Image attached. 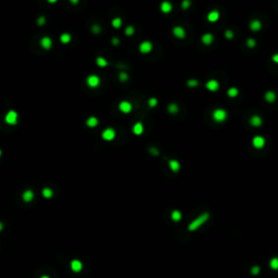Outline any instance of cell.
<instances>
[{
	"mask_svg": "<svg viewBox=\"0 0 278 278\" xmlns=\"http://www.w3.org/2000/svg\"><path fill=\"white\" fill-rule=\"evenodd\" d=\"M208 219H210V214H208V212L202 213L201 215H199L198 217H196V219L188 225L187 227L188 230H189V231H196V230H198L200 227H202L205 223L208 222Z\"/></svg>",
	"mask_w": 278,
	"mask_h": 278,
	"instance_id": "obj_1",
	"label": "cell"
},
{
	"mask_svg": "<svg viewBox=\"0 0 278 278\" xmlns=\"http://www.w3.org/2000/svg\"><path fill=\"white\" fill-rule=\"evenodd\" d=\"M238 95H239V90L236 87H230L229 89L227 90V96L229 98H236Z\"/></svg>",
	"mask_w": 278,
	"mask_h": 278,
	"instance_id": "obj_25",
	"label": "cell"
},
{
	"mask_svg": "<svg viewBox=\"0 0 278 278\" xmlns=\"http://www.w3.org/2000/svg\"><path fill=\"white\" fill-rule=\"evenodd\" d=\"M246 45H247L248 48H254L257 46V40L254 38H248L247 42H246Z\"/></svg>",
	"mask_w": 278,
	"mask_h": 278,
	"instance_id": "obj_33",
	"label": "cell"
},
{
	"mask_svg": "<svg viewBox=\"0 0 278 278\" xmlns=\"http://www.w3.org/2000/svg\"><path fill=\"white\" fill-rule=\"evenodd\" d=\"M249 28H250V31L252 32H259L262 28V23H261L260 20H252V21L250 22V24H249Z\"/></svg>",
	"mask_w": 278,
	"mask_h": 278,
	"instance_id": "obj_19",
	"label": "cell"
},
{
	"mask_svg": "<svg viewBox=\"0 0 278 278\" xmlns=\"http://www.w3.org/2000/svg\"><path fill=\"white\" fill-rule=\"evenodd\" d=\"M190 6H191V2L189 1V0H184V1L181 2V9H183V10H187V9H189Z\"/></svg>",
	"mask_w": 278,
	"mask_h": 278,
	"instance_id": "obj_37",
	"label": "cell"
},
{
	"mask_svg": "<svg viewBox=\"0 0 278 278\" xmlns=\"http://www.w3.org/2000/svg\"><path fill=\"white\" fill-rule=\"evenodd\" d=\"M212 118L216 123H223V122H225L226 118H227V112H226L224 109H221V108L215 109L212 113Z\"/></svg>",
	"mask_w": 278,
	"mask_h": 278,
	"instance_id": "obj_2",
	"label": "cell"
},
{
	"mask_svg": "<svg viewBox=\"0 0 278 278\" xmlns=\"http://www.w3.org/2000/svg\"><path fill=\"white\" fill-rule=\"evenodd\" d=\"M71 269L74 273H80L83 269V263L80 260H73L71 262Z\"/></svg>",
	"mask_w": 278,
	"mask_h": 278,
	"instance_id": "obj_17",
	"label": "cell"
},
{
	"mask_svg": "<svg viewBox=\"0 0 278 278\" xmlns=\"http://www.w3.org/2000/svg\"><path fill=\"white\" fill-rule=\"evenodd\" d=\"M269 267L273 271H278V257H272L269 261Z\"/></svg>",
	"mask_w": 278,
	"mask_h": 278,
	"instance_id": "obj_27",
	"label": "cell"
},
{
	"mask_svg": "<svg viewBox=\"0 0 278 278\" xmlns=\"http://www.w3.org/2000/svg\"><path fill=\"white\" fill-rule=\"evenodd\" d=\"M249 123H250V125L253 126V127H260V126L263 124V120H262V118H261L260 115H253V116H251Z\"/></svg>",
	"mask_w": 278,
	"mask_h": 278,
	"instance_id": "obj_14",
	"label": "cell"
},
{
	"mask_svg": "<svg viewBox=\"0 0 278 278\" xmlns=\"http://www.w3.org/2000/svg\"><path fill=\"white\" fill-rule=\"evenodd\" d=\"M40 278H49L48 276H42V277H40Z\"/></svg>",
	"mask_w": 278,
	"mask_h": 278,
	"instance_id": "obj_45",
	"label": "cell"
},
{
	"mask_svg": "<svg viewBox=\"0 0 278 278\" xmlns=\"http://www.w3.org/2000/svg\"><path fill=\"white\" fill-rule=\"evenodd\" d=\"M86 83L88 86L90 87V88H97V87L100 85L101 80H100V77L98 76V75H96V74H91V75H89V76L87 77Z\"/></svg>",
	"mask_w": 278,
	"mask_h": 278,
	"instance_id": "obj_5",
	"label": "cell"
},
{
	"mask_svg": "<svg viewBox=\"0 0 278 278\" xmlns=\"http://www.w3.org/2000/svg\"><path fill=\"white\" fill-rule=\"evenodd\" d=\"M132 130H133V134H134V135L140 136L143 133V130H145V126H143V124L141 123V122H137L136 124H134Z\"/></svg>",
	"mask_w": 278,
	"mask_h": 278,
	"instance_id": "obj_12",
	"label": "cell"
},
{
	"mask_svg": "<svg viewBox=\"0 0 278 278\" xmlns=\"http://www.w3.org/2000/svg\"><path fill=\"white\" fill-rule=\"evenodd\" d=\"M118 80H121V82L128 80V74L126 73V72H121V73L118 74Z\"/></svg>",
	"mask_w": 278,
	"mask_h": 278,
	"instance_id": "obj_36",
	"label": "cell"
},
{
	"mask_svg": "<svg viewBox=\"0 0 278 278\" xmlns=\"http://www.w3.org/2000/svg\"><path fill=\"white\" fill-rule=\"evenodd\" d=\"M42 193L46 199H50L52 198V196H53V191H52V189H50V188H44Z\"/></svg>",
	"mask_w": 278,
	"mask_h": 278,
	"instance_id": "obj_29",
	"label": "cell"
},
{
	"mask_svg": "<svg viewBox=\"0 0 278 278\" xmlns=\"http://www.w3.org/2000/svg\"><path fill=\"white\" fill-rule=\"evenodd\" d=\"M276 98H277L276 92L273 90H267L264 94V99L266 102H268V103H274L275 101H276Z\"/></svg>",
	"mask_w": 278,
	"mask_h": 278,
	"instance_id": "obj_16",
	"label": "cell"
},
{
	"mask_svg": "<svg viewBox=\"0 0 278 278\" xmlns=\"http://www.w3.org/2000/svg\"><path fill=\"white\" fill-rule=\"evenodd\" d=\"M122 19L121 17H115V19H113L112 20V22H111V24H112V26L114 28H120L122 26Z\"/></svg>",
	"mask_w": 278,
	"mask_h": 278,
	"instance_id": "obj_30",
	"label": "cell"
},
{
	"mask_svg": "<svg viewBox=\"0 0 278 278\" xmlns=\"http://www.w3.org/2000/svg\"><path fill=\"white\" fill-rule=\"evenodd\" d=\"M111 42L113 46H118V45H120V39L116 38V37H114V38H112Z\"/></svg>",
	"mask_w": 278,
	"mask_h": 278,
	"instance_id": "obj_41",
	"label": "cell"
},
{
	"mask_svg": "<svg viewBox=\"0 0 278 278\" xmlns=\"http://www.w3.org/2000/svg\"><path fill=\"white\" fill-rule=\"evenodd\" d=\"M272 60H273V62L278 64V53H276V54H274V56L272 57Z\"/></svg>",
	"mask_w": 278,
	"mask_h": 278,
	"instance_id": "obj_43",
	"label": "cell"
},
{
	"mask_svg": "<svg viewBox=\"0 0 278 278\" xmlns=\"http://www.w3.org/2000/svg\"><path fill=\"white\" fill-rule=\"evenodd\" d=\"M96 63H97V65L100 66V67H105V66H108L109 64L108 61L104 59V58H102V57H98L97 59H96Z\"/></svg>",
	"mask_w": 278,
	"mask_h": 278,
	"instance_id": "obj_28",
	"label": "cell"
},
{
	"mask_svg": "<svg viewBox=\"0 0 278 278\" xmlns=\"http://www.w3.org/2000/svg\"><path fill=\"white\" fill-rule=\"evenodd\" d=\"M17 118H19V115L14 110H10V111L7 112V114L4 116V121L7 124L9 125H15L17 123Z\"/></svg>",
	"mask_w": 278,
	"mask_h": 278,
	"instance_id": "obj_3",
	"label": "cell"
},
{
	"mask_svg": "<svg viewBox=\"0 0 278 278\" xmlns=\"http://www.w3.org/2000/svg\"><path fill=\"white\" fill-rule=\"evenodd\" d=\"M98 124H99V121H98V118H96V116H90L89 118H87L86 125L88 126V127L94 128V127H96Z\"/></svg>",
	"mask_w": 278,
	"mask_h": 278,
	"instance_id": "obj_23",
	"label": "cell"
},
{
	"mask_svg": "<svg viewBox=\"0 0 278 278\" xmlns=\"http://www.w3.org/2000/svg\"><path fill=\"white\" fill-rule=\"evenodd\" d=\"M148 104H149L150 108H155L156 105H158V99L156 98H150L149 100H148Z\"/></svg>",
	"mask_w": 278,
	"mask_h": 278,
	"instance_id": "obj_34",
	"label": "cell"
},
{
	"mask_svg": "<svg viewBox=\"0 0 278 278\" xmlns=\"http://www.w3.org/2000/svg\"><path fill=\"white\" fill-rule=\"evenodd\" d=\"M1 154H2V151H1V149H0V156H1Z\"/></svg>",
	"mask_w": 278,
	"mask_h": 278,
	"instance_id": "obj_46",
	"label": "cell"
},
{
	"mask_svg": "<svg viewBox=\"0 0 278 278\" xmlns=\"http://www.w3.org/2000/svg\"><path fill=\"white\" fill-rule=\"evenodd\" d=\"M22 198H23V201L24 202H31L33 199H34V192L31 190V189H27L23 192L22 195Z\"/></svg>",
	"mask_w": 278,
	"mask_h": 278,
	"instance_id": "obj_20",
	"label": "cell"
},
{
	"mask_svg": "<svg viewBox=\"0 0 278 278\" xmlns=\"http://www.w3.org/2000/svg\"><path fill=\"white\" fill-rule=\"evenodd\" d=\"M206 20L211 23H215L219 20V12L217 10H212L210 11L206 15Z\"/></svg>",
	"mask_w": 278,
	"mask_h": 278,
	"instance_id": "obj_13",
	"label": "cell"
},
{
	"mask_svg": "<svg viewBox=\"0 0 278 278\" xmlns=\"http://www.w3.org/2000/svg\"><path fill=\"white\" fill-rule=\"evenodd\" d=\"M173 35L178 39H184L186 37V31L183 26H174Z\"/></svg>",
	"mask_w": 278,
	"mask_h": 278,
	"instance_id": "obj_10",
	"label": "cell"
},
{
	"mask_svg": "<svg viewBox=\"0 0 278 278\" xmlns=\"http://www.w3.org/2000/svg\"><path fill=\"white\" fill-rule=\"evenodd\" d=\"M214 42V36L211 33H204L201 37V42L204 46H211Z\"/></svg>",
	"mask_w": 278,
	"mask_h": 278,
	"instance_id": "obj_11",
	"label": "cell"
},
{
	"mask_svg": "<svg viewBox=\"0 0 278 278\" xmlns=\"http://www.w3.org/2000/svg\"><path fill=\"white\" fill-rule=\"evenodd\" d=\"M168 167L173 173H178L181 170V163L177 160H170L168 161Z\"/></svg>",
	"mask_w": 278,
	"mask_h": 278,
	"instance_id": "obj_18",
	"label": "cell"
},
{
	"mask_svg": "<svg viewBox=\"0 0 278 278\" xmlns=\"http://www.w3.org/2000/svg\"><path fill=\"white\" fill-rule=\"evenodd\" d=\"M71 39H72V36H71V34H69V33H64V34H62L60 36V40H61V42L64 44V45L69 44V42H71Z\"/></svg>",
	"mask_w": 278,
	"mask_h": 278,
	"instance_id": "obj_26",
	"label": "cell"
},
{
	"mask_svg": "<svg viewBox=\"0 0 278 278\" xmlns=\"http://www.w3.org/2000/svg\"><path fill=\"white\" fill-rule=\"evenodd\" d=\"M167 111H168L170 114L175 115L176 113H178V111H179V107H178L176 103H170L168 105H167Z\"/></svg>",
	"mask_w": 278,
	"mask_h": 278,
	"instance_id": "obj_24",
	"label": "cell"
},
{
	"mask_svg": "<svg viewBox=\"0 0 278 278\" xmlns=\"http://www.w3.org/2000/svg\"><path fill=\"white\" fill-rule=\"evenodd\" d=\"M91 31H92V33H94V34H99V33L101 32V27L98 24H95V25H92Z\"/></svg>",
	"mask_w": 278,
	"mask_h": 278,
	"instance_id": "obj_39",
	"label": "cell"
},
{
	"mask_svg": "<svg viewBox=\"0 0 278 278\" xmlns=\"http://www.w3.org/2000/svg\"><path fill=\"white\" fill-rule=\"evenodd\" d=\"M265 143H266V141H265V138L263 137V136H260V135H257L254 136L253 139H252V146L255 148V149H263L265 146Z\"/></svg>",
	"mask_w": 278,
	"mask_h": 278,
	"instance_id": "obj_6",
	"label": "cell"
},
{
	"mask_svg": "<svg viewBox=\"0 0 278 278\" xmlns=\"http://www.w3.org/2000/svg\"><path fill=\"white\" fill-rule=\"evenodd\" d=\"M40 46L44 49H50L52 46V40L50 37H44L40 39Z\"/></svg>",
	"mask_w": 278,
	"mask_h": 278,
	"instance_id": "obj_22",
	"label": "cell"
},
{
	"mask_svg": "<svg viewBox=\"0 0 278 278\" xmlns=\"http://www.w3.org/2000/svg\"><path fill=\"white\" fill-rule=\"evenodd\" d=\"M118 110L124 114H128L133 110V104L127 100H123L118 103Z\"/></svg>",
	"mask_w": 278,
	"mask_h": 278,
	"instance_id": "obj_7",
	"label": "cell"
},
{
	"mask_svg": "<svg viewBox=\"0 0 278 278\" xmlns=\"http://www.w3.org/2000/svg\"><path fill=\"white\" fill-rule=\"evenodd\" d=\"M181 217H183V214H181V212L179 210H173V211L171 212V219H172L173 222L175 223L179 222L181 219Z\"/></svg>",
	"mask_w": 278,
	"mask_h": 278,
	"instance_id": "obj_21",
	"label": "cell"
},
{
	"mask_svg": "<svg viewBox=\"0 0 278 278\" xmlns=\"http://www.w3.org/2000/svg\"><path fill=\"white\" fill-rule=\"evenodd\" d=\"M134 34H135V27H134L133 25H128V26L125 28V35L128 36V37H132Z\"/></svg>",
	"mask_w": 278,
	"mask_h": 278,
	"instance_id": "obj_32",
	"label": "cell"
},
{
	"mask_svg": "<svg viewBox=\"0 0 278 278\" xmlns=\"http://www.w3.org/2000/svg\"><path fill=\"white\" fill-rule=\"evenodd\" d=\"M205 88H206L208 91L215 92V91H217L219 89V83L216 80H210L205 84Z\"/></svg>",
	"mask_w": 278,
	"mask_h": 278,
	"instance_id": "obj_9",
	"label": "cell"
},
{
	"mask_svg": "<svg viewBox=\"0 0 278 278\" xmlns=\"http://www.w3.org/2000/svg\"><path fill=\"white\" fill-rule=\"evenodd\" d=\"M2 228H4V224H2V223L0 222V231L2 230Z\"/></svg>",
	"mask_w": 278,
	"mask_h": 278,
	"instance_id": "obj_44",
	"label": "cell"
},
{
	"mask_svg": "<svg viewBox=\"0 0 278 278\" xmlns=\"http://www.w3.org/2000/svg\"><path fill=\"white\" fill-rule=\"evenodd\" d=\"M225 38L226 39H233L234 38V32L230 29L225 31Z\"/></svg>",
	"mask_w": 278,
	"mask_h": 278,
	"instance_id": "obj_38",
	"label": "cell"
},
{
	"mask_svg": "<svg viewBox=\"0 0 278 278\" xmlns=\"http://www.w3.org/2000/svg\"><path fill=\"white\" fill-rule=\"evenodd\" d=\"M46 23V17L45 16H40L38 17V20H37V24L39 25V26H42V25Z\"/></svg>",
	"mask_w": 278,
	"mask_h": 278,
	"instance_id": "obj_40",
	"label": "cell"
},
{
	"mask_svg": "<svg viewBox=\"0 0 278 278\" xmlns=\"http://www.w3.org/2000/svg\"><path fill=\"white\" fill-rule=\"evenodd\" d=\"M187 86L189 88H196V87L199 86V82L196 78H190V80H187Z\"/></svg>",
	"mask_w": 278,
	"mask_h": 278,
	"instance_id": "obj_31",
	"label": "cell"
},
{
	"mask_svg": "<svg viewBox=\"0 0 278 278\" xmlns=\"http://www.w3.org/2000/svg\"><path fill=\"white\" fill-rule=\"evenodd\" d=\"M261 273V267L260 266H257V265H254V266H252V268H251V274L253 275V276H257V275H259Z\"/></svg>",
	"mask_w": 278,
	"mask_h": 278,
	"instance_id": "obj_35",
	"label": "cell"
},
{
	"mask_svg": "<svg viewBox=\"0 0 278 278\" xmlns=\"http://www.w3.org/2000/svg\"><path fill=\"white\" fill-rule=\"evenodd\" d=\"M150 152L152 153V154H154V155H158V154H159V151H158V149H156V148H154V147H152V148L150 149Z\"/></svg>",
	"mask_w": 278,
	"mask_h": 278,
	"instance_id": "obj_42",
	"label": "cell"
},
{
	"mask_svg": "<svg viewBox=\"0 0 278 278\" xmlns=\"http://www.w3.org/2000/svg\"><path fill=\"white\" fill-rule=\"evenodd\" d=\"M153 49V45L152 42H149V40H143V42H140L139 45V52L143 53V54H148L150 52L152 51Z\"/></svg>",
	"mask_w": 278,
	"mask_h": 278,
	"instance_id": "obj_4",
	"label": "cell"
},
{
	"mask_svg": "<svg viewBox=\"0 0 278 278\" xmlns=\"http://www.w3.org/2000/svg\"><path fill=\"white\" fill-rule=\"evenodd\" d=\"M115 135H116V133H115L114 128L109 127V128H105L103 132H102L101 137H102V139L105 140V141H112V140L115 138Z\"/></svg>",
	"mask_w": 278,
	"mask_h": 278,
	"instance_id": "obj_8",
	"label": "cell"
},
{
	"mask_svg": "<svg viewBox=\"0 0 278 278\" xmlns=\"http://www.w3.org/2000/svg\"><path fill=\"white\" fill-rule=\"evenodd\" d=\"M160 10L162 13L167 14V13H170V12H172L173 6H172V4H171L170 1H163L160 6Z\"/></svg>",
	"mask_w": 278,
	"mask_h": 278,
	"instance_id": "obj_15",
	"label": "cell"
}]
</instances>
